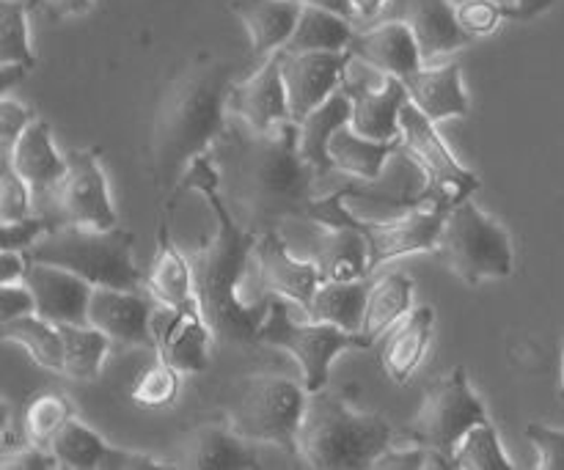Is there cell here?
I'll return each instance as SVG.
<instances>
[{"label":"cell","mask_w":564,"mask_h":470,"mask_svg":"<svg viewBox=\"0 0 564 470\" xmlns=\"http://www.w3.org/2000/svg\"><path fill=\"white\" fill-rule=\"evenodd\" d=\"M253 270H257V284L264 297H284L306 311L312 306V297L317 286L323 284L317 264L301 262L286 251L279 229L262 231L251 256Z\"/></svg>","instance_id":"14"},{"label":"cell","mask_w":564,"mask_h":470,"mask_svg":"<svg viewBox=\"0 0 564 470\" xmlns=\"http://www.w3.org/2000/svg\"><path fill=\"white\" fill-rule=\"evenodd\" d=\"M33 262L55 264L86 278L91 286L138 292L147 281L135 262V234L127 229L58 226L31 248Z\"/></svg>","instance_id":"5"},{"label":"cell","mask_w":564,"mask_h":470,"mask_svg":"<svg viewBox=\"0 0 564 470\" xmlns=\"http://www.w3.org/2000/svg\"><path fill=\"white\" fill-rule=\"evenodd\" d=\"M297 3L312 6V9L330 11V14H339V17H345L347 22H352V25L358 22V11H356V6H352V0H297Z\"/></svg>","instance_id":"53"},{"label":"cell","mask_w":564,"mask_h":470,"mask_svg":"<svg viewBox=\"0 0 564 470\" xmlns=\"http://www.w3.org/2000/svg\"><path fill=\"white\" fill-rule=\"evenodd\" d=\"M375 470H455L449 457L427 446H413V449L397 451L389 449L372 462Z\"/></svg>","instance_id":"42"},{"label":"cell","mask_w":564,"mask_h":470,"mask_svg":"<svg viewBox=\"0 0 564 470\" xmlns=\"http://www.w3.org/2000/svg\"><path fill=\"white\" fill-rule=\"evenodd\" d=\"M235 64L224 58L191 61L165 88L149 132V174L163 193L176 196L198 157L213 152L229 121Z\"/></svg>","instance_id":"3"},{"label":"cell","mask_w":564,"mask_h":470,"mask_svg":"<svg viewBox=\"0 0 564 470\" xmlns=\"http://www.w3.org/2000/svg\"><path fill=\"white\" fill-rule=\"evenodd\" d=\"M47 231H53V223L42 218V215L11 220V223H3V242H0V248L3 251H31Z\"/></svg>","instance_id":"46"},{"label":"cell","mask_w":564,"mask_h":470,"mask_svg":"<svg viewBox=\"0 0 564 470\" xmlns=\"http://www.w3.org/2000/svg\"><path fill=\"white\" fill-rule=\"evenodd\" d=\"M64 341V372L69 380L94 383L102 374V363L108 358L113 341L102 330L91 325H58Z\"/></svg>","instance_id":"35"},{"label":"cell","mask_w":564,"mask_h":470,"mask_svg":"<svg viewBox=\"0 0 564 470\" xmlns=\"http://www.w3.org/2000/svg\"><path fill=\"white\" fill-rule=\"evenodd\" d=\"M143 289L158 306H185L196 300V275L193 264L185 253L174 245L169 229V218H160L158 223V253H154L152 270H149Z\"/></svg>","instance_id":"26"},{"label":"cell","mask_w":564,"mask_h":470,"mask_svg":"<svg viewBox=\"0 0 564 470\" xmlns=\"http://www.w3.org/2000/svg\"><path fill=\"white\" fill-rule=\"evenodd\" d=\"M0 339L20 345L47 372H64V341L58 325L47 323L39 314L0 323Z\"/></svg>","instance_id":"34"},{"label":"cell","mask_w":564,"mask_h":470,"mask_svg":"<svg viewBox=\"0 0 564 470\" xmlns=\"http://www.w3.org/2000/svg\"><path fill=\"white\" fill-rule=\"evenodd\" d=\"M386 3H389V0H352V6H356V11H358V20H364V22L378 20L380 11L386 9Z\"/></svg>","instance_id":"55"},{"label":"cell","mask_w":564,"mask_h":470,"mask_svg":"<svg viewBox=\"0 0 564 470\" xmlns=\"http://www.w3.org/2000/svg\"><path fill=\"white\" fill-rule=\"evenodd\" d=\"M372 284L361 281H323L312 297V306L306 308L312 323H328L347 334H361L364 311H367V297Z\"/></svg>","instance_id":"31"},{"label":"cell","mask_w":564,"mask_h":470,"mask_svg":"<svg viewBox=\"0 0 564 470\" xmlns=\"http://www.w3.org/2000/svg\"><path fill=\"white\" fill-rule=\"evenodd\" d=\"M411 102L427 116L430 121H446L455 116H468V94L463 88L460 64L446 61V64H424L422 69L408 75L405 80Z\"/></svg>","instance_id":"24"},{"label":"cell","mask_w":564,"mask_h":470,"mask_svg":"<svg viewBox=\"0 0 564 470\" xmlns=\"http://www.w3.org/2000/svg\"><path fill=\"white\" fill-rule=\"evenodd\" d=\"M358 28L345 17L303 6L295 33L284 44L286 53H347Z\"/></svg>","instance_id":"32"},{"label":"cell","mask_w":564,"mask_h":470,"mask_svg":"<svg viewBox=\"0 0 564 470\" xmlns=\"http://www.w3.org/2000/svg\"><path fill=\"white\" fill-rule=\"evenodd\" d=\"M6 66L25 72L36 66L28 33V6L22 0H0V69Z\"/></svg>","instance_id":"38"},{"label":"cell","mask_w":564,"mask_h":470,"mask_svg":"<svg viewBox=\"0 0 564 470\" xmlns=\"http://www.w3.org/2000/svg\"><path fill=\"white\" fill-rule=\"evenodd\" d=\"M455 6H457V22H460V28L471 39L490 36V33L499 31L501 22L507 20L505 11H501L496 3H490V0H463V3H455Z\"/></svg>","instance_id":"44"},{"label":"cell","mask_w":564,"mask_h":470,"mask_svg":"<svg viewBox=\"0 0 564 470\" xmlns=\"http://www.w3.org/2000/svg\"><path fill=\"white\" fill-rule=\"evenodd\" d=\"M33 259L28 251H3L0 256V284H20L25 281Z\"/></svg>","instance_id":"52"},{"label":"cell","mask_w":564,"mask_h":470,"mask_svg":"<svg viewBox=\"0 0 564 470\" xmlns=\"http://www.w3.org/2000/svg\"><path fill=\"white\" fill-rule=\"evenodd\" d=\"M33 198L31 185L11 168L9 160H3V171H0V220L11 223V220L31 218L33 215Z\"/></svg>","instance_id":"41"},{"label":"cell","mask_w":564,"mask_h":470,"mask_svg":"<svg viewBox=\"0 0 564 470\" xmlns=\"http://www.w3.org/2000/svg\"><path fill=\"white\" fill-rule=\"evenodd\" d=\"M438 251L444 253L452 273L471 286L510 278L516 270L510 231L482 212L471 198L449 209Z\"/></svg>","instance_id":"7"},{"label":"cell","mask_w":564,"mask_h":470,"mask_svg":"<svg viewBox=\"0 0 564 470\" xmlns=\"http://www.w3.org/2000/svg\"><path fill=\"white\" fill-rule=\"evenodd\" d=\"M36 119L31 108H25L22 102L3 97L0 99V157H9L11 149H14L17 138L22 135L31 121Z\"/></svg>","instance_id":"47"},{"label":"cell","mask_w":564,"mask_h":470,"mask_svg":"<svg viewBox=\"0 0 564 470\" xmlns=\"http://www.w3.org/2000/svg\"><path fill=\"white\" fill-rule=\"evenodd\" d=\"M306 402L308 391L303 383L281 374H251L237 385L229 424L248 444H275L295 455Z\"/></svg>","instance_id":"6"},{"label":"cell","mask_w":564,"mask_h":470,"mask_svg":"<svg viewBox=\"0 0 564 470\" xmlns=\"http://www.w3.org/2000/svg\"><path fill=\"white\" fill-rule=\"evenodd\" d=\"M154 356L182 374H198L209 363V341H215L198 300L185 306H154Z\"/></svg>","instance_id":"13"},{"label":"cell","mask_w":564,"mask_h":470,"mask_svg":"<svg viewBox=\"0 0 564 470\" xmlns=\"http://www.w3.org/2000/svg\"><path fill=\"white\" fill-rule=\"evenodd\" d=\"M180 389H182L180 369H174L171 363L160 361L158 358V361H154L149 369H143L141 378L135 380V385H132L130 391V400L135 402L138 407H149V411H154V407L174 405L176 396H180Z\"/></svg>","instance_id":"40"},{"label":"cell","mask_w":564,"mask_h":470,"mask_svg":"<svg viewBox=\"0 0 564 470\" xmlns=\"http://www.w3.org/2000/svg\"><path fill=\"white\" fill-rule=\"evenodd\" d=\"M482 422H490L488 411L474 394L466 367H455L427 385L422 411L405 429V438L413 446H427L452 460L463 435Z\"/></svg>","instance_id":"9"},{"label":"cell","mask_w":564,"mask_h":470,"mask_svg":"<svg viewBox=\"0 0 564 470\" xmlns=\"http://www.w3.org/2000/svg\"><path fill=\"white\" fill-rule=\"evenodd\" d=\"M413 308V281L402 273L383 275L378 284H372L367 297V311H364L361 336L364 339L375 341L394 328L402 317Z\"/></svg>","instance_id":"33"},{"label":"cell","mask_w":564,"mask_h":470,"mask_svg":"<svg viewBox=\"0 0 564 470\" xmlns=\"http://www.w3.org/2000/svg\"><path fill=\"white\" fill-rule=\"evenodd\" d=\"M408 99L411 97H408L405 83L400 77H391L389 86L380 91L350 99V127L358 135L372 138V141H400V113Z\"/></svg>","instance_id":"30"},{"label":"cell","mask_w":564,"mask_h":470,"mask_svg":"<svg viewBox=\"0 0 564 470\" xmlns=\"http://www.w3.org/2000/svg\"><path fill=\"white\" fill-rule=\"evenodd\" d=\"M433 306H416L378 339L380 369L394 385H405L422 367L433 341Z\"/></svg>","instance_id":"20"},{"label":"cell","mask_w":564,"mask_h":470,"mask_svg":"<svg viewBox=\"0 0 564 470\" xmlns=\"http://www.w3.org/2000/svg\"><path fill=\"white\" fill-rule=\"evenodd\" d=\"M154 306L158 303L152 297H143L138 292L94 286L91 306H88V325L102 330L113 345L154 350Z\"/></svg>","instance_id":"16"},{"label":"cell","mask_w":564,"mask_h":470,"mask_svg":"<svg viewBox=\"0 0 564 470\" xmlns=\"http://www.w3.org/2000/svg\"><path fill=\"white\" fill-rule=\"evenodd\" d=\"M22 3H25L28 9H36V6H42V3H39V0H22Z\"/></svg>","instance_id":"57"},{"label":"cell","mask_w":564,"mask_h":470,"mask_svg":"<svg viewBox=\"0 0 564 470\" xmlns=\"http://www.w3.org/2000/svg\"><path fill=\"white\" fill-rule=\"evenodd\" d=\"M449 209L452 207H444V204H430V207L386 220H369L356 215V229L369 242V267L375 270L383 262L411 256V253L438 251Z\"/></svg>","instance_id":"12"},{"label":"cell","mask_w":564,"mask_h":470,"mask_svg":"<svg viewBox=\"0 0 564 470\" xmlns=\"http://www.w3.org/2000/svg\"><path fill=\"white\" fill-rule=\"evenodd\" d=\"M42 218L58 226H86V229H113L116 209L110 201L108 176L99 165L97 149H69L66 174L47 196L39 198Z\"/></svg>","instance_id":"10"},{"label":"cell","mask_w":564,"mask_h":470,"mask_svg":"<svg viewBox=\"0 0 564 470\" xmlns=\"http://www.w3.org/2000/svg\"><path fill=\"white\" fill-rule=\"evenodd\" d=\"M391 77H394V75H386L383 69H378V66L369 64V61H364V58H358V55L347 53L345 69H341L339 88L347 94V97L356 99V97H361V94L380 91V88H386L391 83Z\"/></svg>","instance_id":"43"},{"label":"cell","mask_w":564,"mask_h":470,"mask_svg":"<svg viewBox=\"0 0 564 470\" xmlns=\"http://www.w3.org/2000/svg\"><path fill=\"white\" fill-rule=\"evenodd\" d=\"M229 9L246 25L253 55L268 58L290 42L303 6L297 0H231Z\"/></svg>","instance_id":"25"},{"label":"cell","mask_w":564,"mask_h":470,"mask_svg":"<svg viewBox=\"0 0 564 470\" xmlns=\"http://www.w3.org/2000/svg\"><path fill=\"white\" fill-rule=\"evenodd\" d=\"M529 444L538 451L540 470H564V429H551L543 424H529L523 429Z\"/></svg>","instance_id":"45"},{"label":"cell","mask_w":564,"mask_h":470,"mask_svg":"<svg viewBox=\"0 0 564 470\" xmlns=\"http://www.w3.org/2000/svg\"><path fill=\"white\" fill-rule=\"evenodd\" d=\"M347 53L369 61L378 69H383L386 75H394L400 80H405L408 75H413V72H419L424 66L416 36H413L405 22H372L364 31H356Z\"/></svg>","instance_id":"21"},{"label":"cell","mask_w":564,"mask_h":470,"mask_svg":"<svg viewBox=\"0 0 564 470\" xmlns=\"http://www.w3.org/2000/svg\"><path fill=\"white\" fill-rule=\"evenodd\" d=\"M400 149L402 141H372V138L358 135L350 124H345L330 138L328 154L336 174H345L358 182H372L383 174L389 160Z\"/></svg>","instance_id":"29"},{"label":"cell","mask_w":564,"mask_h":470,"mask_svg":"<svg viewBox=\"0 0 564 470\" xmlns=\"http://www.w3.org/2000/svg\"><path fill=\"white\" fill-rule=\"evenodd\" d=\"M229 113L240 116L253 130H279L290 119L284 72H281V50L268 55L251 77L235 83L229 97Z\"/></svg>","instance_id":"18"},{"label":"cell","mask_w":564,"mask_h":470,"mask_svg":"<svg viewBox=\"0 0 564 470\" xmlns=\"http://www.w3.org/2000/svg\"><path fill=\"white\" fill-rule=\"evenodd\" d=\"M452 466L455 470H512L510 457L501 449L499 433L490 422L477 424L463 435L457 444L455 455H452Z\"/></svg>","instance_id":"39"},{"label":"cell","mask_w":564,"mask_h":470,"mask_svg":"<svg viewBox=\"0 0 564 470\" xmlns=\"http://www.w3.org/2000/svg\"><path fill=\"white\" fill-rule=\"evenodd\" d=\"M400 141L402 149L413 157V163L427 176V201L455 207L466 201L482 187L474 171L463 168L441 132L435 130V121H430L416 105L408 99L400 113Z\"/></svg>","instance_id":"11"},{"label":"cell","mask_w":564,"mask_h":470,"mask_svg":"<svg viewBox=\"0 0 564 470\" xmlns=\"http://www.w3.org/2000/svg\"><path fill=\"white\" fill-rule=\"evenodd\" d=\"M259 345L281 347L290 352L301 369V383L306 391H323L328 385L330 363L350 350H369L372 341L361 334H347L328 323H295L286 311L284 297H270V314L259 330Z\"/></svg>","instance_id":"8"},{"label":"cell","mask_w":564,"mask_h":470,"mask_svg":"<svg viewBox=\"0 0 564 470\" xmlns=\"http://www.w3.org/2000/svg\"><path fill=\"white\" fill-rule=\"evenodd\" d=\"M36 297V314L53 325H88L94 286L80 275L55 264L33 262L25 275Z\"/></svg>","instance_id":"19"},{"label":"cell","mask_w":564,"mask_h":470,"mask_svg":"<svg viewBox=\"0 0 564 470\" xmlns=\"http://www.w3.org/2000/svg\"><path fill=\"white\" fill-rule=\"evenodd\" d=\"M182 190H196L207 198L215 215V234L196 253V300L220 345H253L270 314V297L246 303L240 284L251 264L259 231L246 229L220 193V176L209 154L198 157L182 179Z\"/></svg>","instance_id":"2"},{"label":"cell","mask_w":564,"mask_h":470,"mask_svg":"<svg viewBox=\"0 0 564 470\" xmlns=\"http://www.w3.org/2000/svg\"><path fill=\"white\" fill-rule=\"evenodd\" d=\"M69 418H75V405L64 394L44 391V394H36L25 405V413H22V438L28 444L50 449V440L55 438V433Z\"/></svg>","instance_id":"37"},{"label":"cell","mask_w":564,"mask_h":470,"mask_svg":"<svg viewBox=\"0 0 564 470\" xmlns=\"http://www.w3.org/2000/svg\"><path fill=\"white\" fill-rule=\"evenodd\" d=\"M180 466L191 470H251L259 468V460L229 422H209L182 438Z\"/></svg>","instance_id":"22"},{"label":"cell","mask_w":564,"mask_h":470,"mask_svg":"<svg viewBox=\"0 0 564 470\" xmlns=\"http://www.w3.org/2000/svg\"><path fill=\"white\" fill-rule=\"evenodd\" d=\"M297 135L295 121L262 132L229 113L209 157L226 204L240 223L246 220V229L262 234L284 220H308L314 201L323 196V176L301 157Z\"/></svg>","instance_id":"1"},{"label":"cell","mask_w":564,"mask_h":470,"mask_svg":"<svg viewBox=\"0 0 564 470\" xmlns=\"http://www.w3.org/2000/svg\"><path fill=\"white\" fill-rule=\"evenodd\" d=\"M560 394L564 400V341H562V367H560Z\"/></svg>","instance_id":"56"},{"label":"cell","mask_w":564,"mask_h":470,"mask_svg":"<svg viewBox=\"0 0 564 470\" xmlns=\"http://www.w3.org/2000/svg\"><path fill=\"white\" fill-rule=\"evenodd\" d=\"M0 468L3 470H53L58 468V460L50 449L33 444H22L17 449L3 451L0 457Z\"/></svg>","instance_id":"48"},{"label":"cell","mask_w":564,"mask_h":470,"mask_svg":"<svg viewBox=\"0 0 564 470\" xmlns=\"http://www.w3.org/2000/svg\"><path fill=\"white\" fill-rule=\"evenodd\" d=\"M110 449L113 446L102 435L94 433L91 427H86L77 418H69L55 433V438L50 440V451L58 460V468L66 470H102V462L110 455Z\"/></svg>","instance_id":"36"},{"label":"cell","mask_w":564,"mask_h":470,"mask_svg":"<svg viewBox=\"0 0 564 470\" xmlns=\"http://www.w3.org/2000/svg\"><path fill=\"white\" fill-rule=\"evenodd\" d=\"M347 53H286L281 50V72H284L290 119L303 121L314 108L339 91L341 69Z\"/></svg>","instance_id":"17"},{"label":"cell","mask_w":564,"mask_h":470,"mask_svg":"<svg viewBox=\"0 0 564 470\" xmlns=\"http://www.w3.org/2000/svg\"><path fill=\"white\" fill-rule=\"evenodd\" d=\"M3 160H9L11 168L31 185L36 201L47 196L66 174V157L55 149L53 130L44 119H33L17 138L9 157Z\"/></svg>","instance_id":"23"},{"label":"cell","mask_w":564,"mask_h":470,"mask_svg":"<svg viewBox=\"0 0 564 470\" xmlns=\"http://www.w3.org/2000/svg\"><path fill=\"white\" fill-rule=\"evenodd\" d=\"M455 3H463V0H455ZM490 3L499 6L505 11L507 20H518V22H527L540 17L543 11H549L554 6V0H490Z\"/></svg>","instance_id":"51"},{"label":"cell","mask_w":564,"mask_h":470,"mask_svg":"<svg viewBox=\"0 0 564 470\" xmlns=\"http://www.w3.org/2000/svg\"><path fill=\"white\" fill-rule=\"evenodd\" d=\"M50 17H80L91 9V0H39Z\"/></svg>","instance_id":"54"},{"label":"cell","mask_w":564,"mask_h":470,"mask_svg":"<svg viewBox=\"0 0 564 470\" xmlns=\"http://www.w3.org/2000/svg\"><path fill=\"white\" fill-rule=\"evenodd\" d=\"M394 444V429L378 413H358L330 391H312L295 440V457L314 470L372 468Z\"/></svg>","instance_id":"4"},{"label":"cell","mask_w":564,"mask_h":470,"mask_svg":"<svg viewBox=\"0 0 564 470\" xmlns=\"http://www.w3.org/2000/svg\"><path fill=\"white\" fill-rule=\"evenodd\" d=\"M36 314V297L25 281L20 284H0V323Z\"/></svg>","instance_id":"49"},{"label":"cell","mask_w":564,"mask_h":470,"mask_svg":"<svg viewBox=\"0 0 564 470\" xmlns=\"http://www.w3.org/2000/svg\"><path fill=\"white\" fill-rule=\"evenodd\" d=\"M154 468H165L163 460L141 455V451H124V449H110V455L105 457L102 462V470H154Z\"/></svg>","instance_id":"50"},{"label":"cell","mask_w":564,"mask_h":470,"mask_svg":"<svg viewBox=\"0 0 564 470\" xmlns=\"http://www.w3.org/2000/svg\"><path fill=\"white\" fill-rule=\"evenodd\" d=\"M314 264L323 281H361L372 273L369 267V242L352 226L323 229L314 245Z\"/></svg>","instance_id":"28"},{"label":"cell","mask_w":564,"mask_h":470,"mask_svg":"<svg viewBox=\"0 0 564 470\" xmlns=\"http://www.w3.org/2000/svg\"><path fill=\"white\" fill-rule=\"evenodd\" d=\"M352 116V102L345 91H334L328 99H325L319 108H314L312 113L306 116L303 121H297V149H301V157L317 171L319 176H330L336 174L334 163H330V138L341 130L345 124H350Z\"/></svg>","instance_id":"27"},{"label":"cell","mask_w":564,"mask_h":470,"mask_svg":"<svg viewBox=\"0 0 564 470\" xmlns=\"http://www.w3.org/2000/svg\"><path fill=\"white\" fill-rule=\"evenodd\" d=\"M378 20L405 22L416 36L424 64H433L441 55L455 53L471 42L457 22L455 0H389Z\"/></svg>","instance_id":"15"}]
</instances>
